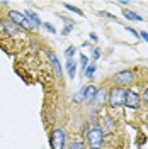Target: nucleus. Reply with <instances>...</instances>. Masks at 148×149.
<instances>
[{
	"mask_svg": "<svg viewBox=\"0 0 148 149\" xmlns=\"http://www.w3.org/2000/svg\"><path fill=\"white\" fill-rule=\"evenodd\" d=\"M140 37H141L143 41H147V42H148V32H147V31H141V32H140Z\"/></svg>",
	"mask_w": 148,
	"mask_h": 149,
	"instance_id": "nucleus-29",
	"label": "nucleus"
},
{
	"mask_svg": "<svg viewBox=\"0 0 148 149\" xmlns=\"http://www.w3.org/2000/svg\"><path fill=\"white\" fill-rule=\"evenodd\" d=\"M106 103H107V88L106 86H97V95H95V98H94L90 107L99 112L101 109L106 107Z\"/></svg>",
	"mask_w": 148,
	"mask_h": 149,
	"instance_id": "nucleus-8",
	"label": "nucleus"
},
{
	"mask_svg": "<svg viewBox=\"0 0 148 149\" xmlns=\"http://www.w3.org/2000/svg\"><path fill=\"white\" fill-rule=\"evenodd\" d=\"M99 127H101L102 134L104 136H109V134H114L116 129H118V120L112 117V115H104L101 119V124H99Z\"/></svg>",
	"mask_w": 148,
	"mask_h": 149,
	"instance_id": "nucleus-7",
	"label": "nucleus"
},
{
	"mask_svg": "<svg viewBox=\"0 0 148 149\" xmlns=\"http://www.w3.org/2000/svg\"><path fill=\"white\" fill-rule=\"evenodd\" d=\"M90 53H92V54H90V59H92V63H97V59H99V58L102 56V51H101V49H99L97 46H94V47H90Z\"/></svg>",
	"mask_w": 148,
	"mask_h": 149,
	"instance_id": "nucleus-17",
	"label": "nucleus"
},
{
	"mask_svg": "<svg viewBox=\"0 0 148 149\" xmlns=\"http://www.w3.org/2000/svg\"><path fill=\"white\" fill-rule=\"evenodd\" d=\"M136 81V71L135 70H121L111 76L112 86H121V88H130Z\"/></svg>",
	"mask_w": 148,
	"mask_h": 149,
	"instance_id": "nucleus-2",
	"label": "nucleus"
},
{
	"mask_svg": "<svg viewBox=\"0 0 148 149\" xmlns=\"http://www.w3.org/2000/svg\"><path fill=\"white\" fill-rule=\"evenodd\" d=\"M89 37H90V41H92V42H97V41H99V36H97L95 32H90V34H89Z\"/></svg>",
	"mask_w": 148,
	"mask_h": 149,
	"instance_id": "nucleus-28",
	"label": "nucleus"
},
{
	"mask_svg": "<svg viewBox=\"0 0 148 149\" xmlns=\"http://www.w3.org/2000/svg\"><path fill=\"white\" fill-rule=\"evenodd\" d=\"M22 14H24V17L27 19L29 22H32V24H34L36 27H41V26H43V20L39 19V15H37L34 10H24Z\"/></svg>",
	"mask_w": 148,
	"mask_h": 149,
	"instance_id": "nucleus-11",
	"label": "nucleus"
},
{
	"mask_svg": "<svg viewBox=\"0 0 148 149\" xmlns=\"http://www.w3.org/2000/svg\"><path fill=\"white\" fill-rule=\"evenodd\" d=\"M124 95H126V88L112 86L107 92V105H109V109L116 110V109L124 107Z\"/></svg>",
	"mask_w": 148,
	"mask_h": 149,
	"instance_id": "nucleus-3",
	"label": "nucleus"
},
{
	"mask_svg": "<svg viewBox=\"0 0 148 149\" xmlns=\"http://www.w3.org/2000/svg\"><path fill=\"white\" fill-rule=\"evenodd\" d=\"M2 26H4V31H5L9 36H16V34L19 32V27L10 20V19L9 20H2Z\"/></svg>",
	"mask_w": 148,
	"mask_h": 149,
	"instance_id": "nucleus-13",
	"label": "nucleus"
},
{
	"mask_svg": "<svg viewBox=\"0 0 148 149\" xmlns=\"http://www.w3.org/2000/svg\"><path fill=\"white\" fill-rule=\"evenodd\" d=\"M116 3H118L119 7H126V5H128L130 2H128V0H121V2H116Z\"/></svg>",
	"mask_w": 148,
	"mask_h": 149,
	"instance_id": "nucleus-30",
	"label": "nucleus"
},
{
	"mask_svg": "<svg viewBox=\"0 0 148 149\" xmlns=\"http://www.w3.org/2000/svg\"><path fill=\"white\" fill-rule=\"evenodd\" d=\"M89 56L87 54H83V53H80V68H82V74H83V71L87 70V66H89Z\"/></svg>",
	"mask_w": 148,
	"mask_h": 149,
	"instance_id": "nucleus-19",
	"label": "nucleus"
},
{
	"mask_svg": "<svg viewBox=\"0 0 148 149\" xmlns=\"http://www.w3.org/2000/svg\"><path fill=\"white\" fill-rule=\"evenodd\" d=\"M63 20H65V27L61 29V34H63V36H68V34H70V32L73 31L75 22H73V20H66L65 17H63Z\"/></svg>",
	"mask_w": 148,
	"mask_h": 149,
	"instance_id": "nucleus-16",
	"label": "nucleus"
},
{
	"mask_svg": "<svg viewBox=\"0 0 148 149\" xmlns=\"http://www.w3.org/2000/svg\"><path fill=\"white\" fill-rule=\"evenodd\" d=\"M66 146V132L61 127H55L49 132V148L51 149H65Z\"/></svg>",
	"mask_w": 148,
	"mask_h": 149,
	"instance_id": "nucleus-4",
	"label": "nucleus"
},
{
	"mask_svg": "<svg viewBox=\"0 0 148 149\" xmlns=\"http://www.w3.org/2000/svg\"><path fill=\"white\" fill-rule=\"evenodd\" d=\"M68 149H87V146H85V142L83 141H73L72 144H70V148Z\"/></svg>",
	"mask_w": 148,
	"mask_h": 149,
	"instance_id": "nucleus-22",
	"label": "nucleus"
},
{
	"mask_svg": "<svg viewBox=\"0 0 148 149\" xmlns=\"http://www.w3.org/2000/svg\"><path fill=\"white\" fill-rule=\"evenodd\" d=\"M63 7H65L68 12H73V14H77V15H82L83 17V12L78 7H75V5H72V3H63Z\"/></svg>",
	"mask_w": 148,
	"mask_h": 149,
	"instance_id": "nucleus-20",
	"label": "nucleus"
},
{
	"mask_svg": "<svg viewBox=\"0 0 148 149\" xmlns=\"http://www.w3.org/2000/svg\"><path fill=\"white\" fill-rule=\"evenodd\" d=\"M73 102L75 103H82L83 102V86L73 95Z\"/></svg>",
	"mask_w": 148,
	"mask_h": 149,
	"instance_id": "nucleus-23",
	"label": "nucleus"
},
{
	"mask_svg": "<svg viewBox=\"0 0 148 149\" xmlns=\"http://www.w3.org/2000/svg\"><path fill=\"white\" fill-rule=\"evenodd\" d=\"M41 27L46 29L49 34H56V27L53 26V24H51V22H43V26H41Z\"/></svg>",
	"mask_w": 148,
	"mask_h": 149,
	"instance_id": "nucleus-24",
	"label": "nucleus"
},
{
	"mask_svg": "<svg viewBox=\"0 0 148 149\" xmlns=\"http://www.w3.org/2000/svg\"><path fill=\"white\" fill-rule=\"evenodd\" d=\"M95 71H97V63H89L87 70L83 71V76H85L87 80H94V76H95Z\"/></svg>",
	"mask_w": 148,
	"mask_h": 149,
	"instance_id": "nucleus-15",
	"label": "nucleus"
},
{
	"mask_svg": "<svg viewBox=\"0 0 148 149\" xmlns=\"http://www.w3.org/2000/svg\"><path fill=\"white\" fill-rule=\"evenodd\" d=\"M141 102H145L148 105V86H145V90L141 92Z\"/></svg>",
	"mask_w": 148,
	"mask_h": 149,
	"instance_id": "nucleus-26",
	"label": "nucleus"
},
{
	"mask_svg": "<svg viewBox=\"0 0 148 149\" xmlns=\"http://www.w3.org/2000/svg\"><path fill=\"white\" fill-rule=\"evenodd\" d=\"M106 136L102 134L99 125H90L85 132V146L87 149H102Z\"/></svg>",
	"mask_w": 148,
	"mask_h": 149,
	"instance_id": "nucleus-1",
	"label": "nucleus"
},
{
	"mask_svg": "<svg viewBox=\"0 0 148 149\" xmlns=\"http://www.w3.org/2000/svg\"><path fill=\"white\" fill-rule=\"evenodd\" d=\"M66 73L70 80H75V74H77V61L75 59H66Z\"/></svg>",
	"mask_w": 148,
	"mask_h": 149,
	"instance_id": "nucleus-14",
	"label": "nucleus"
},
{
	"mask_svg": "<svg viewBox=\"0 0 148 149\" xmlns=\"http://www.w3.org/2000/svg\"><path fill=\"white\" fill-rule=\"evenodd\" d=\"M75 53H77V47L72 44V46H68L65 49V56H66V59H73V56H75Z\"/></svg>",
	"mask_w": 148,
	"mask_h": 149,
	"instance_id": "nucleus-21",
	"label": "nucleus"
},
{
	"mask_svg": "<svg viewBox=\"0 0 148 149\" xmlns=\"http://www.w3.org/2000/svg\"><path fill=\"white\" fill-rule=\"evenodd\" d=\"M9 19L17 27H22V29H26V31H34L36 29V26L32 22H29L27 19L24 17V14L19 12V10H9Z\"/></svg>",
	"mask_w": 148,
	"mask_h": 149,
	"instance_id": "nucleus-6",
	"label": "nucleus"
},
{
	"mask_svg": "<svg viewBox=\"0 0 148 149\" xmlns=\"http://www.w3.org/2000/svg\"><path fill=\"white\" fill-rule=\"evenodd\" d=\"M46 54H48L49 63H51V68H53V71H55V76L58 80H63V70H61V63H60L58 56H56L53 51H46Z\"/></svg>",
	"mask_w": 148,
	"mask_h": 149,
	"instance_id": "nucleus-9",
	"label": "nucleus"
},
{
	"mask_svg": "<svg viewBox=\"0 0 148 149\" xmlns=\"http://www.w3.org/2000/svg\"><path fill=\"white\" fill-rule=\"evenodd\" d=\"M126 31H128L130 34H133V36H135V39H140V32H138V31H136L135 27H131V26H126Z\"/></svg>",
	"mask_w": 148,
	"mask_h": 149,
	"instance_id": "nucleus-25",
	"label": "nucleus"
},
{
	"mask_svg": "<svg viewBox=\"0 0 148 149\" xmlns=\"http://www.w3.org/2000/svg\"><path fill=\"white\" fill-rule=\"evenodd\" d=\"M123 17L126 20H131V22H143V17L136 14L135 10H130V9H123Z\"/></svg>",
	"mask_w": 148,
	"mask_h": 149,
	"instance_id": "nucleus-12",
	"label": "nucleus"
},
{
	"mask_svg": "<svg viewBox=\"0 0 148 149\" xmlns=\"http://www.w3.org/2000/svg\"><path fill=\"white\" fill-rule=\"evenodd\" d=\"M97 120H99V113H97V110H95V109H92V110H90V115H89V124H90V125H97Z\"/></svg>",
	"mask_w": 148,
	"mask_h": 149,
	"instance_id": "nucleus-18",
	"label": "nucleus"
},
{
	"mask_svg": "<svg viewBox=\"0 0 148 149\" xmlns=\"http://www.w3.org/2000/svg\"><path fill=\"white\" fill-rule=\"evenodd\" d=\"M124 107L130 109V110H140V107H141V93H138L135 88H126Z\"/></svg>",
	"mask_w": 148,
	"mask_h": 149,
	"instance_id": "nucleus-5",
	"label": "nucleus"
},
{
	"mask_svg": "<svg viewBox=\"0 0 148 149\" xmlns=\"http://www.w3.org/2000/svg\"><path fill=\"white\" fill-rule=\"evenodd\" d=\"M99 15L107 17V19H111V20H116V15H112V14H109V12H106V10H101V12H99Z\"/></svg>",
	"mask_w": 148,
	"mask_h": 149,
	"instance_id": "nucleus-27",
	"label": "nucleus"
},
{
	"mask_svg": "<svg viewBox=\"0 0 148 149\" xmlns=\"http://www.w3.org/2000/svg\"><path fill=\"white\" fill-rule=\"evenodd\" d=\"M95 95H97V86L95 85L89 83V85L83 86V103L85 105H92Z\"/></svg>",
	"mask_w": 148,
	"mask_h": 149,
	"instance_id": "nucleus-10",
	"label": "nucleus"
}]
</instances>
